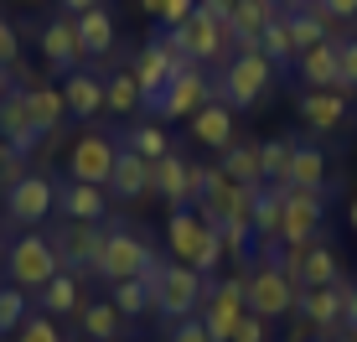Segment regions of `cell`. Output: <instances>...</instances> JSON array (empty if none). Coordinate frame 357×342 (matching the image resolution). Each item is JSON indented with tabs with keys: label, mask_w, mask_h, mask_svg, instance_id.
<instances>
[{
	"label": "cell",
	"mask_w": 357,
	"mask_h": 342,
	"mask_svg": "<svg viewBox=\"0 0 357 342\" xmlns=\"http://www.w3.org/2000/svg\"><path fill=\"white\" fill-rule=\"evenodd\" d=\"M78 21V42H83V57L89 63H109L114 57V10L109 6H93V10H83V16H73Z\"/></svg>",
	"instance_id": "obj_22"
},
{
	"label": "cell",
	"mask_w": 357,
	"mask_h": 342,
	"mask_svg": "<svg viewBox=\"0 0 357 342\" xmlns=\"http://www.w3.org/2000/svg\"><path fill=\"white\" fill-rule=\"evenodd\" d=\"M316 6H321L331 21H342V27H347V21H357V0H316Z\"/></svg>",
	"instance_id": "obj_47"
},
{
	"label": "cell",
	"mask_w": 357,
	"mask_h": 342,
	"mask_svg": "<svg viewBox=\"0 0 357 342\" xmlns=\"http://www.w3.org/2000/svg\"><path fill=\"white\" fill-rule=\"evenodd\" d=\"M264 6H275V10H285V6H290V0H264Z\"/></svg>",
	"instance_id": "obj_57"
},
{
	"label": "cell",
	"mask_w": 357,
	"mask_h": 342,
	"mask_svg": "<svg viewBox=\"0 0 357 342\" xmlns=\"http://www.w3.org/2000/svg\"><path fill=\"white\" fill-rule=\"evenodd\" d=\"M26 104H31V119H36V130H42V140L57 135V130L68 125V99H63V89L36 83V89H26Z\"/></svg>",
	"instance_id": "obj_31"
},
{
	"label": "cell",
	"mask_w": 357,
	"mask_h": 342,
	"mask_svg": "<svg viewBox=\"0 0 357 342\" xmlns=\"http://www.w3.org/2000/svg\"><path fill=\"white\" fill-rule=\"evenodd\" d=\"M301 290H311V285H337L342 280V260H337V249H326L321 239L305 249V260H301Z\"/></svg>",
	"instance_id": "obj_34"
},
{
	"label": "cell",
	"mask_w": 357,
	"mask_h": 342,
	"mask_svg": "<svg viewBox=\"0 0 357 342\" xmlns=\"http://www.w3.org/2000/svg\"><path fill=\"white\" fill-rule=\"evenodd\" d=\"M63 99H68V119H93L98 109H109L104 104V73H89V68L68 73Z\"/></svg>",
	"instance_id": "obj_27"
},
{
	"label": "cell",
	"mask_w": 357,
	"mask_h": 342,
	"mask_svg": "<svg viewBox=\"0 0 357 342\" xmlns=\"http://www.w3.org/2000/svg\"><path fill=\"white\" fill-rule=\"evenodd\" d=\"M316 337H321V332H316V322H305V316L295 311V316H290V332H285V342H316Z\"/></svg>",
	"instance_id": "obj_48"
},
{
	"label": "cell",
	"mask_w": 357,
	"mask_h": 342,
	"mask_svg": "<svg viewBox=\"0 0 357 342\" xmlns=\"http://www.w3.org/2000/svg\"><path fill=\"white\" fill-rule=\"evenodd\" d=\"M140 6H145V16H161V6H166V0H140Z\"/></svg>",
	"instance_id": "obj_53"
},
{
	"label": "cell",
	"mask_w": 357,
	"mask_h": 342,
	"mask_svg": "<svg viewBox=\"0 0 357 342\" xmlns=\"http://www.w3.org/2000/svg\"><path fill=\"white\" fill-rule=\"evenodd\" d=\"M259 52L269 57L275 68H295V57H301V47H295V27H290V10H280L275 21L264 27L259 36Z\"/></svg>",
	"instance_id": "obj_33"
},
{
	"label": "cell",
	"mask_w": 357,
	"mask_h": 342,
	"mask_svg": "<svg viewBox=\"0 0 357 342\" xmlns=\"http://www.w3.org/2000/svg\"><path fill=\"white\" fill-rule=\"evenodd\" d=\"M192 10H197V0H166L155 21H161L166 31H176V27H187V16H192Z\"/></svg>",
	"instance_id": "obj_45"
},
{
	"label": "cell",
	"mask_w": 357,
	"mask_h": 342,
	"mask_svg": "<svg viewBox=\"0 0 357 342\" xmlns=\"http://www.w3.org/2000/svg\"><path fill=\"white\" fill-rule=\"evenodd\" d=\"M16 342H63V332H57V322H52L47 311H31L26 322H21Z\"/></svg>",
	"instance_id": "obj_41"
},
{
	"label": "cell",
	"mask_w": 357,
	"mask_h": 342,
	"mask_svg": "<svg viewBox=\"0 0 357 342\" xmlns=\"http://www.w3.org/2000/svg\"><path fill=\"white\" fill-rule=\"evenodd\" d=\"M16 57H21V31L16 21L0 16V73H16Z\"/></svg>",
	"instance_id": "obj_42"
},
{
	"label": "cell",
	"mask_w": 357,
	"mask_h": 342,
	"mask_svg": "<svg viewBox=\"0 0 357 342\" xmlns=\"http://www.w3.org/2000/svg\"><path fill=\"white\" fill-rule=\"evenodd\" d=\"M151 254H155V249L135 234V228H104V244H98L93 275H104L109 285H114V280H140Z\"/></svg>",
	"instance_id": "obj_8"
},
{
	"label": "cell",
	"mask_w": 357,
	"mask_h": 342,
	"mask_svg": "<svg viewBox=\"0 0 357 342\" xmlns=\"http://www.w3.org/2000/svg\"><path fill=\"white\" fill-rule=\"evenodd\" d=\"M321 218H326L321 192H305V187H290V181H285V223H280V244H316V239H321Z\"/></svg>",
	"instance_id": "obj_14"
},
{
	"label": "cell",
	"mask_w": 357,
	"mask_h": 342,
	"mask_svg": "<svg viewBox=\"0 0 357 342\" xmlns=\"http://www.w3.org/2000/svg\"><path fill=\"white\" fill-rule=\"evenodd\" d=\"M295 78L305 89H342V63H337V42H321V47H305L295 57Z\"/></svg>",
	"instance_id": "obj_25"
},
{
	"label": "cell",
	"mask_w": 357,
	"mask_h": 342,
	"mask_svg": "<svg viewBox=\"0 0 357 342\" xmlns=\"http://www.w3.org/2000/svg\"><path fill=\"white\" fill-rule=\"evenodd\" d=\"M301 316H305V322H316V332H321V337H337L342 327H347V280L301 290Z\"/></svg>",
	"instance_id": "obj_17"
},
{
	"label": "cell",
	"mask_w": 357,
	"mask_h": 342,
	"mask_svg": "<svg viewBox=\"0 0 357 342\" xmlns=\"http://www.w3.org/2000/svg\"><path fill=\"white\" fill-rule=\"evenodd\" d=\"M119 342H125V337H119Z\"/></svg>",
	"instance_id": "obj_59"
},
{
	"label": "cell",
	"mask_w": 357,
	"mask_h": 342,
	"mask_svg": "<svg viewBox=\"0 0 357 342\" xmlns=\"http://www.w3.org/2000/svg\"><path fill=\"white\" fill-rule=\"evenodd\" d=\"M109 187H93V181H63L57 187V213L68 223H104L109 218Z\"/></svg>",
	"instance_id": "obj_19"
},
{
	"label": "cell",
	"mask_w": 357,
	"mask_h": 342,
	"mask_svg": "<svg viewBox=\"0 0 357 342\" xmlns=\"http://www.w3.org/2000/svg\"><path fill=\"white\" fill-rule=\"evenodd\" d=\"M130 68H135V83H140V94H145V99H155V94H161L181 68H197V63H187V57H181L176 47H171L166 36H161V42L140 47V52L130 57Z\"/></svg>",
	"instance_id": "obj_15"
},
{
	"label": "cell",
	"mask_w": 357,
	"mask_h": 342,
	"mask_svg": "<svg viewBox=\"0 0 357 342\" xmlns=\"http://www.w3.org/2000/svg\"><path fill=\"white\" fill-rule=\"evenodd\" d=\"M233 342H269V322L249 311V316L238 322V332H233Z\"/></svg>",
	"instance_id": "obj_46"
},
{
	"label": "cell",
	"mask_w": 357,
	"mask_h": 342,
	"mask_svg": "<svg viewBox=\"0 0 357 342\" xmlns=\"http://www.w3.org/2000/svg\"><path fill=\"white\" fill-rule=\"evenodd\" d=\"M197 6H207V10H213V16L233 21V6H238V0H197Z\"/></svg>",
	"instance_id": "obj_49"
},
{
	"label": "cell",
	"mask_w": 357,
	"mask_h": 342,
	"mask_svg": "<svg viewBox=\"0 0 357 342\" xmlns=\"http://www.w3.org/2000/svg\"><path fill=\"white\" fill-rule=\"evenodd\" d=\"M301 6H311V0H290V6H285V10H301Z\"/></svg>",
	"instance_id": "obj_58"
},
{
	"label": "cell",
	"mask_w": 357,
	"mask_h": 342,
	"mask_svg": "<svg viewBox=\"0 0 357 342\" xmlns=\"http://www.w3.org/2000/svg\"><path fill=\"white\" fill-rule=\"evenodd\" d=\"M347 218H352V234H357V198H352V207H347Z\"/></svg>",
	"instance_id": "obj_56"
},
{
	"label": "cell",
	"mask_w": 357,
	"mask_h": 342,
	"mask_svg": "<svg viewBox=\"0 0 357 342\" xmlns=\"http://www.w3.org/2000/svg\"><path fill=\"white\" fill-rule=\"evenodd\" d=\"M57 270H63V260H57V249H52V239H47V234H21V239H10V254H6L10 285H21L26 296H36V290H42Z\"/></svg>",
	"instance_id": "obj_6"
},
{
	"label": "cell",
	"mask_w": 357,
	"mask_h": 342,
	"mask_svg": "<svg viewBox=\"0 0 357 342\" xmlns=\"http://www.w3.org/2000/svg\"><path fill=\"white\" fill-rule=\"evenodd\" d=\"M26 301H31V296H26L21 285H10V280L0 285V342H6V337H16V332H21V322L31 316Z\"/></svg>",
	"instance_id": "obj_39"
},
{
	"label": "cell",
	"mask_w": 357,
	"mask_h": 342,
	"mask_svg": "<svg viewBox=\"0 0 357 342\" xmlns=\"http://www.w3.org/2000/svg\"><path fill=\"white\" fill-rule=\"evenodd\" d=\"M295 151H301V140H295V135H275V140H259V156H264V181H290Z\"/></svg>",
	"instance_id": "obj_38"
},
{
	"label": "cell",
	"mask_w": 357,
	"mask_h": 342,
	"mask_svg": "<svg viewBox=\"0 0 357 342\" xmlns=\"http://www.w3.org/2000/svg\"><path fill=\"white\" fill-rule=\"evenodd\" d=\"M243 290H249V311L264 322H290L301 311V280H290L280 265H254L243 275Z\"/></svg>",
	"instance_id": "obj_3"
},
{
	"label": "cell",
	"mask_w": 357,
	"mask_h": 342,
	"mask_svg": "<svg viewBox=\"0 0 357 342\" xmlns=\"http://www.w3.org/2000/svg\"><path fill=\"white\" fill-rule=\"evenodd\" d=\"M42 57H47V68L52 73H78V63H89L83 57V42H78V21L73 16H52L42 27Z\"/></svg>",
	"instance_id": "obj_18"
},
{
	"label": "cell",
	"mask_w": 357,
	"mask_h": 342,
	"mask_svg": "<svg viewBox=\"0 0 357 342\" xmlns=\"http://www.w3.org/2000/svg\"><path fill=\"white\" fill-rule=\"evenodd\" d=\"M275 63H269L264 52H233L223 63V83H218V99L233 104V109H254L264 99L269 89H275Z\"/></svg>",
	"instance_id": "obj_4"
},
{
	"label": "cell",
	"mask_w": 357,
	"mask_h": 342,
	"mask_svg": "<svg viewBox=\"0 0 357 342\" xmlns=\"http://www.w3.org/2000/svg\"><path fill=\"white\" fill-rule=\"evenodd\" d=\"M52 239V249H57V260H63V270H93V260H98V244H104V228L98 223H57V234H47Z\"/></svg>",
	"instance_id": "obj_16"
},
{
	"label": "cell",
	"mask_w": 357,
	"mask_h": 342,
	"mask_svg": "<svg viewBox=\"0 0 357 342\" xmlns=\"http://www.w3.org/2000/svg\"><path fill=\"white\" fill-rule=\"evenodd\" d=\"M326 342H357V332L347 327V332H337V337H326Z\"/></svg>",
	"instance_id": "obj_54"
},
{
	"label": "cell",
	"mask_w": 357,
	"mask_h": 342,
	"mask_svg": "<svg viewBox=\"0 0 357 342\" xmlns=\"http://www.w3.org/2000/svg\"><path fill=\"white\" fill-rule=\"evenodd\" d=\"M347 327L357 332V285H347Z\"/></svg>",
	"instance_id": "obj_51"
},
{
	"label": "cell",
	"mask_w": 357,
	"mask_h": 342,
	"mask_svg": "<svg viewBox=\"0 0 357 342\" xmlns=\"http://www.w3.org/2000/svg\"><path fill=\"white\" fill-rule=\"evenodd\" d=\"M0 135L16 145V151H26V156L42 145V130H36V119H31L26 89H10L6 99H0Z\"/></svg>",
	"instance_id": "obj_21"
},
{
	"label": "cell",
	"mask_w": 357,
	"mask_h": 342,
	"mask_svg": "<svg viewBox=\"0 0 357 342\" xmlns=\"http://www.w3.org/2000/svg\"><path fill=\"white\" fill-rule=\"evenodd\" d=\"M93 6H104V0H63V16H83V10H93Z\"/></svg>",
	"instance_id": "obj_50"
},
{
	"label": "cell",
	"mask_w": 357,
	"mask_h": 342,
	"mask_svg": "<svg viewBox=\"0 0 357 342\" xmlns=\"http://www.w3.org/2000/svg\"><path fill=\"white\" fill-rule=\"evenodd\" d=\"M31 301H36V311H47V316H78L83 306H89V301H83V285H78V275H73V270H57Z\"/></svg>",
	"instance_id": "obj_28"
},
{
	"label": "cell",
	"mask_w": 357,
	"mask_h": 342,
	"mask_svg": "<svg viewBox=\"0 0 357 342\" xmlns=\"http://www.w3.org/2000/svg\"><path fill=\"white\" fill-rule=\"evenodd\" d=\"M202 181H207V166H192L187 156H176V151L151 166V192L171 202V213H176V207H197Z\"/></svg>",
	"instance_id": "obj_10"
},
{
	"label": "cell",
	"mask_w": 357,
	"mask_h": 342,
	"mask_svg": "<svg viewBox=\"0 0 357 342\" xmlns=\"http://www.w3.org/2000/svg\"><path fill=\"white\" fill-rule=\"evenodd\" d=\"M280 223H285V181H264V187L254 192L249 228H254L259 244H280ZM259 244H254V249H259Z\"/></svg>",
	"instance_id": "obj_24"
},
{
	"label": "cell",
	"mask_w": 357,
	"mask_h": 342,
	"mask_svg": "<svg viewBox=\"0 0 357 342\" xmlns=\"http://www.w3.org/2000/svg\"><path fill=\"white\" fill-rule=\"evenodd\" d=\"M290 187H305V192H321L326 187V151L321 145H305L295 151V166H290Z\"/></svg>",
	"instance_id": "obj_35"
},
{
	"label": "cell",
	"mask_w": 357,
	"mask_h": 342,
	"mask_svg": "<svg viewBox=\"0 0 357 342\" xmlns=\"http://www.w3.org/2000/svg\"><path fill=\"white\" fill-rule=\"evenodd\" d=\"M254 192H259V187L233 181L223 166H207V181H202V198H197V213H202L213 228H223V223H249V218H254Z\"/></svg>",
	"instance_id": "obj_5"
},
{
	"label": "cell",
	"mask_w": 357,
	"mask_h": 342,
	"mask_svg": "<svg viewBox=\"0 0 357 342\" xmlns=\"http://www.w3.org/2000/svg\"><path fill=\"white\" fill-rule=\"evenodd\" d=\"M218 166H223L233 181H243V187H264V156H259V140H233Z\"/></svg>",
	"instance_id": "obj_29"
},
{
	"label": "cell",
	"mask_w": 357,
	"mask_h": 342,
	"mask_svg": "<svg viewBox=\"0 0 357 342\" xmlns=\"http://www.w3.org/2000/svg\"><path fill=\"white\" fill-rule=\"evenodd\" d=\"M6 254H10V244H6V234H0V270H6Z\"/></svg>",
	"instance_id": "obj_55"
},
{
	"label": "cell",
	"mask_w": 357,
	"mask_h": 342,
	"mask_svg": "<svg viewBox=\"0 0 357 342\" xmlns=\"http://www.w3.org/2000/svg\"><path fill=\"white\" fill-rule=\"evenodd\" d=\"M109 301L119 306V316H125V322H135V316H145V311H155V290L145 285V280H114V285H109Z\"/></svg>",
	"instance_id": "obj_36"
},
{
	"label": "cell",
	"mask_w": 357,
	"mask_h": 342,
	"mask_svg": "<svg viewBox=\"0 0 357 342\" xmlns=\"http://www.w3.org/2000/svg\"><path fill=\"white\" fill-rule=\"evenodd\" d=\"M197 316L207 322L213 342H233L238 322L249 316V290H243V280H218V285H207V301H202Z\"/></svg>",
	"instance_id": "obj_12"
},
{
	"label": "cell",
	"mask_w": 357,
	"mask_h": 342,
	"mask_svg": "<svg viewBox=\"0 0 357 342\" xmlns=\"http://www.w3.org/2000/svg\"><path fill=\"white\" fill-rule=\"evenodd\" d=\"M207 301V280L192 265H166V275L155 280V311L166 322H181V316H197Z\"/></svg>",
	"instance_id": "obj_9"
},
{
	"label": "cell",
	"mask_w": 357,
	"mask_h": 342,
	"mask_svg": "<svg viewBox=\"0 0 357 342\" xmlns=\"http://www.w3.org/2000/svg\"><path fill=\"white\" fill-rule=\"evenodd\" d=\"M145 192H151V161L119 145V161H114V171H109V198L114 202H135V198H145Z\"/></svg>",
	"instance_id": "obj_26"
},
{
	"label": "cell",
	"mask_w": 357,
	"mask_h": 342,
	"mask_svg": "<svg viewBox=\"0 0 357 342\" xmlns=\"http://www.w3.org/2000/svg\"><path fill=\"white\" fill-rule=\"evenodd\" d=\"M166 42L176 47L187 63H228L233 57V27L223 16H213L207 6H197L192 16H187V27H176V31H166Z\"/></svg>",
	"instance_id": "obj_2"
},
{
	"label": "cell",
	"mask_w": 357,
	"mask_h": 342,
	"mask_svg": "<svg viewBox=\"0 0 357 342\" xmlns=\"http://www.w3.org/2000/svg\"><path fill=\"white\" fill-rule=\"evenodd\" d=\"M104 104H109V114H135L145 104L140 83H135V68H119L114 57H109V78H104Z\"/></svg>",
	"instance_id": "obj_30"
},
{
	"label": "cell",
	"mask_w": 357,
	"mask_h": 342,
	"mask_svg": "<svg viewBox=\"0 0 357 342\" xmlns=\"http://www.w3.org/2000/svg\"><path fill=\"white\" fill-rule=\"evenodd\" d=\"M119 145H125V151H135V156H145V161H161V156H171V135L161 125H130L125 135H119Z\"/></svg>",
	"instance_id": "obj_37"
},
{
	"label": "cell",
	"mask_w": 357,
	"mask_h": 342,
	"mask_svg": "<svg viewBox=\"0 0 357 342\" xmlns=\"http://www.w3.org/2000/svg\"><path fill=\"white\" fill-rule=\"evenodd\" d=\"M26 171H31V166H26V151H16V145L0 135V192H10Z\"/></svg>",
	"instance_id": "obj_40"
},
{
	"label": "cell",
	"mask_w": 357,
	"mask_h": 342,
	"mask_svg": "<svg viewBox=\"0 0 357 342\" xmlns=\"http://www.w3.org/2000/svg\"><path fill=\"white\" fill-rule=\"evenodd\" d=\"M119 161V135H104V130H83L68 151V181H93V187H109V171Z\"/></svg>",
	"instance_id": "obj_11"
},
{
	"label": "cell",
	"mask_w": 357,
	"mask_h": 342,
	"mask_svg": "<svg viewBox=\"0 0 357 342\" xmlns=\"http://www.w3.org/2000/svg\"><path fill=\"white\" fill-rule=\"evenodd\" d=\"M233 114H238V109L223 104V99H213L207 109H197V114L187 119V125H192V140L207 145V151H228V145L238 140V135H233Z\"/></svg>",
	"instance_id": "obj_23"
},
{
	"label": "cell",
	"mask_w": 357,
	"mask_h": 342,
	"mask_svg": "<svg viewBox=\"0 0 357 342\" xmlns=\"http://www.w3.org/2000/svg\"><path fill=\"white\" fill-rule=\"evenodd\" d=\"M166 342H213V332H207L202 316H181V322H171Z\"/></svg>",
	"instance_id": "obj_43"
},
{
	"label": "cell",
	"mask_w": 357,
	"mask_h": 342,
	"mask_svg": "<svg viewBox=\"0 0 357 342\" xmlns=\"http://www.w3.org/2000/svg\"><path fill=\"white\" fill-rule=\"evenodd\" d=\"M78 322H83V337L89 342H119L125 337V316H119V306L114 301H89V306L78 311Z\"/></svg>",
	"instance_id": "obj_32"
},
{
	"label": "cell",
	"mask_w": 357,
	"mask_h": 342,
	"mask_svg": "<svg viewBox=\"0 0 357 342\" xmlns=\"http://www.w3.org/2000/svg\"><path fill=\"white\" fill-rule=\"evenodd\" d=\"M52 213H57V181L42 177V171H26V177L6 192V218L21 223V228L26 223H47Z\"/></svg>",
	"instance_id": "obj_13"
},
{
	"label": "cell",
	"mask_w": 357,
	"mask_h": 342,
	"mask_svg": "<svg viewBox=\"0 0 357 342\" xmlns=\"http://www.w3.org/2000/svg\"><path fill=\"white\" fill-rule=\"evenodd\" d=\"M166 244L171 254H176V265H192V270L213 275L218 265H223V234H218L213 223H207L197 207H176V213L166 218Z\"/></svg>",
	"instance_id": "obj_1"
},
{
	"label": "cell",
	"mask_w": 357,
	"mask_h": 342,
	"mask_svg": "<svg viewBox=\"0 0 357 342\" xmlns=\"http://www.w3.org/2000/svg\"><path fill=\"white\" fill-rule=\"evenodd\" d=\"M213 99H218V89L207 83V73L202 68H181L155 99H145V109L155 114V125H166V119H192L197 109H207Z\"/></svg>",
	"instance_id": "obj_7"
},
{
	"label": "cell",
	"mask_w": 357,
	"mask_h": 342,
	"mask_svg": "<svg viewBox=\"0 0 357 342\" xmlns=\"http://www.w3.org/2000/svg\"><path fill=\"white\" fill-rule=\"evenodd\" d=\"M337 63H342V89H347V94H357V36L337 42Z\"/></svg>",
	"instance_id": "obj_44"
},
{
	"label": "cell",
	"mask_w": 357,
	"mask_h": 342,
	"mask_svg": "<svg viewBox=\"0 0 357 342\" xmlns=\"http://www.w3.org/2000/svg\"><path fill=\"white\" fill-rule=\"evenodd\" d=\"M10 89H21V83H16V73H0V99H6Z\"/></svg>",
	"instance_id": "obj_52"
},
{
	"label": "cell",
	"mask_w": 357,
	"mask_h": 342,
	"mask_svg": "<svg viewBox=\"0 0 357 342\" xmlns=\"http://www.w3.org/2000/svg\"><path fill=\"white\" fill-rule=\"evenodd\" d=\"M347 104H352L347 89H305L301 119H305V130H316V135H331V130L347 125Z\"/></svg>",
	"instance_id": "obj_20"
}]
</instances>
